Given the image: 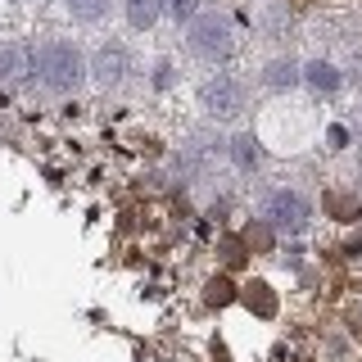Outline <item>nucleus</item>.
<instances>
[{
    "label": "nucleus",
    "instance_id": "0eeeda50",
    "mask_svg": "<svg viewBox=\"0 0 362 362\" xmlns=\"http://www.w3.org/2000/svg\"><path fill=\"white\" fill-rule=\"evenodd\" d=\"M299 82H303V68L294 64V59H272L263 68V86L267 90H294Z\"/></svg>",
    "mask_w": 362,
    "mask_h": 362
},
{
    "label": "nucleus",
    "instance_id": "f8f14e48",
    "mask_svg": "<svg viewBox=\"0 0 362 362\" xmlns=\"http://www.w3.org/2000/svg\"><path fill=\"white\" fill-rule=\"evenodd\" d=\"M163 9H168L177 23H190V18L199 14V0H163Z\"/></svg>",
    "mask_w": 362,
    "mask_h": 362
},
{
    "label": "nucleus",
    "instance_id": "423d86ee",
    "mask_svg": "<svg viewBox=\"0 0 362 362\" xmlns=\"http://www.w3.org/2000/svg\"><path fill=\"white\" fill-rule=\"evenodd\" d=\"M32 73V50L23 41H0V82H23Z\"/></svg>",
    "mask_w": 362,
    "mask_h": 362
},
{
    "label": "nucleus",
    "instance_id": "9d476101",
    "mask_svg": "<svg viewBox=\"0 0 362 362\" xmlns=\"http://www.w3.org/2000/svg\"><path fill=\"white\" fill-rule=\"evenodd\" d=\"M68 14L77 23H86V28H95V23L109 18V0H68Z\"/></svg>",
    "mask_w": 362,
    "mask_h": 362
},
{
    "label": "nucleus",
    "instance_id": "f257e3e1",
    "mask_svg": "<svg viewBox=\"0 0 362 362\" xmlns=\"http://www.w3.org/2000/svg\"><path fill=\"white\" fill-rule=\"evenodd\" d=\"M86 73H90L86 54L77 50L73 41H64V37L45 41L37 50V82L50 90V95H68V90H77L86 82Z\"/></svg>",
    "mask_w": 362,
    "mask_h": 362
},
{
    "label": "nucleus",
    "instance_id": "9b49d317",
    "mask_svg": "<svg viewBox=\"0 0 362 362\" xmlns=\"http://www.w3.org/2000/svg\"><path fill=\"white\" fill-rule=\"evenodd\" d=\"M231 154H235V168H240V173H254V168L263 163V150H258L254 136H235V141H231Z\"/></svg>",
    "mask_w": 362,
    "mask_h": 362
},
{
    "label": "nucleus",
    "instance_id": "6e6552de",
    "mask_svg": "<svg viewBox=\"0 0 362 362\" xmlns=\"http://www.w3.org/2000/svg\"><path fill=\"white\" fill-rule=\"evenodd\" d=\"M122 9H127V23L136 32H150L158 23V14H163V0H127Z\"/></svg>",
    "mask_w": 362,
    "mask_h": 362
},
{
    "label": "nucleus",
    "instance_id": "7ed1b4c3",
    "mask_svg": "<svg viewBox=\"0 0 362 362\" xmlns=\"http://www.w3.org/2000/svg\"><path fill=\"white\" fill-rule=\"evenodd\" d=\"M186 45L190 54L204 64H222L235 54V32H231V18L226 14H195L190 18V32H186Z\"/></svg>",
    "mask_w": 362,
    "mask_h": 362
},
{
    "label": "nucleus",
    "instance_id": "ddd939ff",
    "mask_svg": "<svg viewBox=\"0 0 362 362\" xmlns=\"http://www.w3.org/2000/svg\"><path fill=\"white\" fill-rule=\"evenodd\" d=\"M358 136H362V113H358Z\"/></svg>",
    "mask_w": 362,
    "mask_h": 362
},
{
    "label": "nucleus",
    "instance_id": "f03ea898",
    "mask_svg": "<svg viewBox=\"0 0 362 362\" xmlns=\"http://www.w3.org/2000/svg\"><path fill=\"white\" fill-rule=\"evenodd\" d=\"M258 213H263L267 226L281 231V235H303L313 226V199L303 195V190H290V186L267 190L263 204H258Z\"/></svg>",
    "mask_w": 362,
    "mask_h": 362
},
{
    "label": "nucleus",
    "instance_id": "1a4fd4ad",
    "mask_svg": "<svg viewBox=\"0 0 362 362\" xmlns=\"http://www.w3.org/2000/svg\"><path fill=\"white\" fill-rule=\"evenodd\" d=\"M303 82H308L313 90H339V82H344V77H339V68H335V64L313 59L308 68H303Z\"/></svg>",
    "mask_w": 362,
    "mask_h": 362
},
{
    "label": "nucleus",
    "instance_id": "20e7f679",
    "mask_svg": "<svg viewBox=\"0 0 362 362\" xmlns=\"http://www.w3.org/2000/svg\"><path fill=\"white\" fill-rule=\"evenodd\" d=\"M245 105H249L245 82H240V77H231V73H218V77H209V82L199 86V109L209 113V118H218V122L240 118Z\"/></svg>",
    "mask_w": 362,
    "mask_h": 362
},
{
    "label": "nucleus",
    "instance_id": "39448f33",
    "mask_svg": "<svg viewBox=\"0 0 362 362\" xmlns=\"http://www.w3.org/2000/svg\"><path fill=\"white\" fill-rule=\"evenodd\" d=\"M127 73H132V54L122 50L118 41L100 45L95 59H90V82H95L100 90H118L122 82H127Z\"/></svg>",
    "mask_w": 362,
    "mask_h": 362
}]
</instances>
